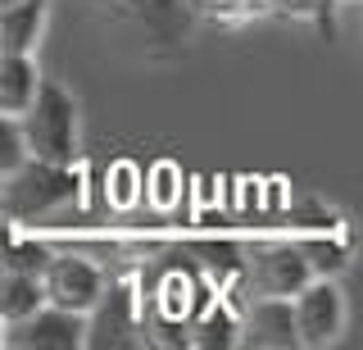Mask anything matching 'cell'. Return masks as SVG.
I'll return each instance as SVG.
<instances>
[{
	"instance_id": "14",
	"label": "cell",
	"mask_w": 363,
	"mask_h": 350,
	"mask_svg": "<svg viewBox=\"0 0 363 350\" xmlns=\"http://www.w3.org/2000/svg\"><path fill=\"white\" fill-rule=\"evenodd\" d=\"M41 305V282L37 273H18V268H0V323H14Z\"/></svg>"
},
{
	"instance_id": "6",
	"label": "cell",
	"mask_w": 363,
	"mask_h": 350,
	"mask_svg": "<svg viewBox=\"0 0 363 350\" xmlns=\"http://www.w3.org/2000/svg\"><path fill=\"white\" fill-rule=\"evenodd\" d=\"M37 282H41L45 305H60V310H73V314H86L91 305H96V296L105 291L100 264H91V259L77 255V251H50Z\"/></svg>"
},
{
	"instance_id": "8",
	"label": "cell",
	"mask_w": 363,
	"mask_h": 350,
	"mask_svg": "<svg viewBox=\"0 0 363 350\" xmlns=\"http://www.w3.org/2000/svg\"><path fill=\"white\" fill-rule=\"evenodd\" d=\"M236 346H255V350H295V319H291V300L281 296H255L241 314V341Z\"/></svg>"
},
{
	"instance_id": "10",
	"label": "cell",
	"mask_w": 363,
	"mask_h": 350,
	"mask_svg": "<svg viewBox=\"0 0 363 350\" xmlns=\"http://www.w3.org/2000/svg\"><path fill=\"white\" fill-rule=\"evenodd\" d=\"M50 18V0H9L0 5V55H32Z\"/></svg>"
},
{
	"instance_id": "2",
	"label": "cell",
	"mask_w": 363,
	"mask_h": 350,
	"mask_svg": "<svg viewBox=\"0 0 363 350\" xmlns=\"http://www.w3.org/2000/svg\"><path fill=\"white\" fill-rule=\"evenodd\" d=\"M18 137L32 160L77 164V100H73V92L41 77L32 105L18 114Z\"/></svg>"
},
{
	"instance_id": "13",
	"label": "cell",
	"mask_w": 363,
	"mask_h": 350,
	"mask_svg": "<svg viewBox=\"0 0 363 350\" xmlns=\"http://www.w3.org/2000/svg\"><path fill=\"white\" fill-rule=\"evenodd\" d=\"M50 246L37 241V236L18 232V223H0V268H18V273H41Z\"/></svg>"
},
{
	"instance_id": "4",
	"label": "cell",
	"mask_w": 363,
	"mask_h": 350,
	"mask_svg": "<svg viewBox=\"0 0 363 350\" xmlns=\"http://www.w3.org/2000/svg\"><path fill=\"white\" fill-rule=\"evenodd\" d=\"M313 278L300 241H255L241 251V287L255 296H281L291 300L304 282Z\"/></svg>"
},
{
	"instance_id": "3",
	"label": "cell",
	"mask_w": 363,
	"mask_h": 350,
	"mask_svg": "<svg viewBox=\"0 0 363 350\" xmlns=\"http://www.w3.org/2000/svg\"><path fill=\"white\" fill-rule=\"evenodd\" d=\"M82 346H91V350H136V346H145L141 296H136V282L132 278L105 282V291H100L96 305L86 310V337H82Z\"/></svg>"
},
{
	"instance_id": "11",
	"label": "cell",
	"mask_w": 363,
	"mask_h": 350,
	"mask_svg": "<svg viewBox=\"0 0 363 350\" xmlns=\"http://www.w3.org/2000/svg\"><path fill=\"white\" fill-rule=\"evenodd\" d=\"M191 346L200 350H232L236 341H241V314H236V300H204L196 314L186 319Z\"/></svg>"
},
{
	"instance_id": "9",
	"label": "cell",
	"mask_w": 363,
	"mask_h": 350,
	"mask_svg": "<svg viewBox=\"0 0 363 350\" xmlns=\"http://www.w3.org/2000/svg\"><path fill=\"white\" fill-rule=\"evenodd\" d=\"M128 14L155 46H177L191 32L196 9H191V0H128Z\"/></svg>"
},
{
	"instance_id": "7",
	"label": "cell",
	"mask_w": 363,
	"mask_h": 350,
	"mask_svg": "<svg viewBox=\"0 0 363 350\" xmlns=\"http://www.w3.org/2000/svg\"><path fill=\"white\" fill-rule=\"evenodd\" d=\"M86 314L60 310V305H37L32 314L0 327V346L9 350H82Z\"/></svg>"
},
{
	"instance_id": "12",
	"label": "cell",
	"mask_w": 363,
	"mask_h": 350,
	"mask_svg": "<svg viewBox=\"0 0 363 350\" xmlns=\"http://www.w3.org/2000/svg\"><path fill=\"white\" fill-rule=\"evenodd\" d=\"M41 87V69L32 55H0V114H23Z\"/></svg>"
},
{
	"instance_id": "20",
	"label": "cell",
	"mask_w": 363,
	"mask_h": 350,
	"mask_svg": "<svg viewBox=\"0 0 363 350\" xmlns=\"http://www.w3.org/2000/svg\"><path fill=\"white\" fill-rule=\"evenodd\" d=\"M0 5H9V0H0Z\"/></svg>"
},
{
	"instance_id": "21",
	"label": "cell",
	"mask_w": 363,
	"mask_h": 350,
	"mask_svg": "<svg viewBox=\"0 0 363 350\" xmlns=\"http://www.w3.org/2000/svg\"><path fill=\"white\" fill-rule=\"evenodd\" d=\"M0 327H5V323H0Z\"/></svg>"
},
{
	"instance_id": "1",
	"label": "cell",
	"mask_w": 363,
	"mask_h": 350,
	"mask_svg": "<svg viewBox=\"0 0 363 350\" xmlns=\"http://www.w3.org/2000/svg\"><path fill=\"white\" fill-rule=\"evenodd\" d=\"M77 200H82L77 164H50L23 155L9 173H0V219L18 223V228H32L37 219H50Z\"/></svg>"
},
{
	"instance_id": "19",
	"label": "cell",
	"mask_w": 363,
	"mask_h": 350,
	"mask_svg": "<svg viewBox=\"0 0 363 350\" xmlns=\"http://www.w3.org/2000/svg\"><path fill=\"white\" fill-rule=\"evenodd\" d=\"M23 137H18V119L14 114H0V173H9L23 160Z\"/></svg>"
},
{
	"instance_id": "18",
	"label": "cell",
	"mask_w": 363,
	"mask_h": 350,
	"mask_svg": "<svg viewBox=\"0 0 363 350\" xmlns=\"http://www.w3.org/2000/svg\"><path fill=\"white\" fill-rule=\"evenodd\" d=\"M177 182H182V173H177V164H155L150 168V177H141V196L150 200V205H159V209H168L177 200Z\"/></svg>"
},
{
	"instance_id": "16",
	"label": "cell",
	"mask_w": 363,
	"mask_h": 350,
	"mask_svg": "<svg viewBox=\"0 0 363 350\" xmlns=\"http://www.w3.org/2000/svg\"><path fill=\"white\" fill-rule=\"evenodd\" d=\"M105 196H109L113 209H132L136 200H141V168L132 160H118L105 177Z\"/></svg>"
},
{
	"instance_id": "15",
	"label": "cell",
	"mask_w": 363,
	"mask_h": 350,
	"mask_svg": "<svg viewBox=\"0 0 363 350\" xmlns=\"http://www.w3.org/2000/svg\"><path fill=\"white\" fill-rule=\"evenodd\" d=\"M332 5L336 0H264V14L291 18V23H318V32L332 41Z\"/></svg>"
},
{
	"instance_id": "5",
	"label": "cell",
	"mask_w": 363,
	"mask_h": 350,
	"mask_svg": "<svg viewBox=\"0 0 363 350\" xmlns=\"http://www.w3.org/2000/svg\"><path fill=\"white\" fill-rule=\"evenodd\" d=\"M291 319H295V346H304V350L332 346L345 332V296H340L336 278L313 273L291 296Z\"/></svg>"
},
{
	"instance_id": "17",
	"label": "cell",
	"mask_w": 363,
	"mask_h": 350,
	"mask_svg": "<svg viewBox=\"0 0 363 350\" xmlns=\"http://www.w3.org/2000/svg\"><path fill=\"white\" fill-rule=\"evenodd\" d=\"M300 251H304L313 273H327V278H336L340 268L350 264V251L336 246V241H327V236H309V241H300Z\"/></svg>"
}]
</instances>
